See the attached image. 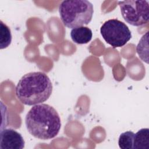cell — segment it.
I'll return each instance as SVG.
<instances>
[{
  "instance_id": "6da1fadb",
  "label": "cell",
  "mask_w": 149,
  "mask_h": 149,
  "mask_svg": "<svg viewBox=\"0 0 149 149\" xmlns=\"http://www.w3.org/2000/svg\"><path fill=\"white\" fill-rule=\"evenodd\" d=\"M25 124L30 134L44 140L56 136L61 127V119L57 111L45 104L34 105L26 116Z\"/></svg>"
},
{
  "instance_id": "7a4b0ae2",
  "label": "cell",
  "mask_w": 149,
  "mask_h": 149,
  "mask_svg": "<svg viewBox=\"0 0 149 149\" xmlns=\"http://www.w3.org/2000/svg\"><path fill=\"white\" fill-rule=\"evenodd\" d=\"M52 84L42 72H32L22 77L15 89L17 99L26 105H35L46 101L51 96Z\"/></svg>"
},
{
  "instance_id": "3957f363",
  "label": "cell",
  "mask_w": 149,
  "mask_h": 149,
  "mask_svg": "<svg viewBox=\"0 0 149 149\" xmlns=\"http://www.w3.org/2000/svg\"><path fill=\"white\" fill-rule=\"evenodd\" d=\"M59 12L64 26L74 29L88 24L91 21L94 9L87 0H67L60 3Z\"/></svg>"
},
{
  "instance_id": "277c9868",
  "label": "cell",
  "mask_w": 149,
  "mask_h": 149,
  "mask_svg": "<svg viewBox=\"0 0 149 149\" xmlns=\"http://www.w3.org/2000/svg\"><path fill=\"white\" fill-rule=\"evenodd\" d=\"M122 16L124 20L133 26H141L149 20V2L148 1L127 0L119 1Z\"/></svg>"
},
{
  "instance_id": "5b68a950",
  "label": "cell",
  "mask_w": 149,
  "mask_h": 149,
  "mask_svg": "<svg viewBox=\"0 0 149 149\" xmlns=\"http://www.w3.org/2000/svg\"><path fill=\"white\" fill-rule=\"evenodd\" d=\"M100 33L106 42L113 48L123 47L132 38L127 26L116 19L105 21L101 27Z\"/></svg>"
},
{
  "instance_id": "8992f818",
  "label": "cell",
  "mask_w": 149,
  "mask_h": 149,
  "mask_svg": "<svg viewBox=\"0 0 149 149\" xmlns=\"http://www.w3.org/2000/svg\"><path fill=\"white\" fill-rule=\"evenodd\" d=\"M25 142L20 133L12 129L1 130L0 134V148L23 149Z\"/></svg>"
},
{
  "instance_id": "52a82bcc",
  "label": "cell",
  "mask_w": 149,
  "mask_h": 149,
  "mask_svg": "<svg viewBox=\"0 0 149 149\" xmlns=\"http://www.w3.org/2000/svg\"><path fill=\"white\" fill-rule=\"evenodd\" d=\"M92 31L87 27L81 26L72 29L70 37L73 42L78 44H84L90 42L92 38Z\"/></svg>"
},
{
  "instance_id": "ba28073f",
  "label": "cell",
  "mask_w": 149,
  "mask_h": 149,
  "mask_svg": "<svg viewBox=\"0 0 149 149\" xmlns=\"http://www.w3.org/2000/svg\"><path fill=\"white\" fill-rule=\"evenodd\" d=\"M133 149H149V129L143 128L134 134Z\"/></svg>"
},
{
  "instance_id": "9c48e42d",
  "label": "cell",
  "mask_w": 149,
  "mask_h": 149,
  "mask_svg": "<svg viewBox=\"0 0 149 149\" xmlns=\"http://www.w3.org/2000/svg\"><path fill=\"white\" fill-rule=\"evenodd\" d=\"M134 133L127 131L121 133L118 139V145L122 149H132L133 147Z\"/></svg>"
},
{
  "instance_id": "30bf717a",
  "label": "cell",
  "mask_w": 149,
  "mask_h": 149,
  "mask_svg": "<svg viewBox=\"0 0 149 149\" xmlns=\"http://www.w3.org/2000/svg\"><path fill=\"white\" fill-rule=\"evenodd\" d=\"M0 28V48L1 49L6 48L11 43L12 34L9 27L1 21Z\"/></svg>"
}]
</instances>
